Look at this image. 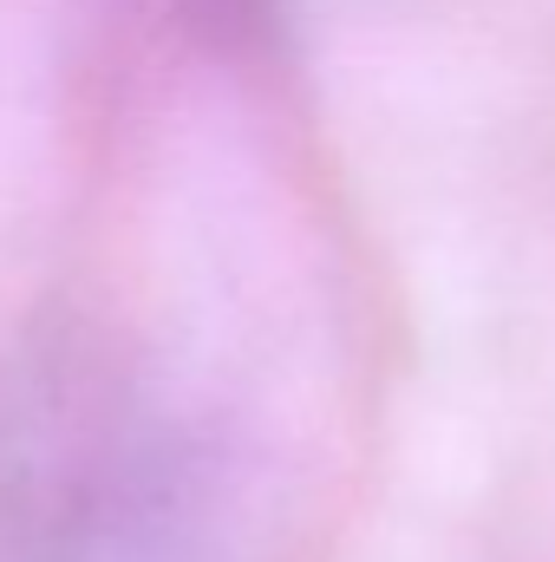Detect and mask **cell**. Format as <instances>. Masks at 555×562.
<instances>
[{"instance_id":"obj_1","label":"cell","mask_w":555,"mask_h":562,"mask_svg":"<svg viewBox=\"0 0 555 562\" xmlns=\"http://www.w3.org/2000/svg\"><path fill=\"white\" fill-rule=\"evenodd\" d=\"M203 517L209 504L183 458H125L112 484L59 504V524L33 537L26 562H223Z\"/></svg>"}]
</instances>
